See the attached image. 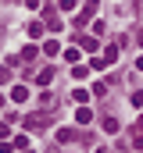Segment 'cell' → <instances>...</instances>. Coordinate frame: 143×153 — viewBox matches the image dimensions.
<instances>
[{"label": "cell", "instance_id": "obj_7", "mask_svg": "<svg viewBox=\"0 0 143 153\" xmlns=\"http://www.w3.org/2000/svg\"><path fill=\"white\" fill-rule=\"evenodd\" d=\"M50 78H54V71H50V68H43V71H39V75H36V82H39V85H47V82H50Z\"/></svg>", "mask_w": 143, "mask_h": 153}, {"label": "cell", "instance_id": "obj_15", "mask_svg": "<svg viewBox=\"0 0 143 153\" xmlns=\"http://www.w3.org/2000/svg\"><path fill=\"white\" fill-rule=\"evenodd\" d=\"M140 128H143V117H140Z\"/></svg>", "mask_w": 143, "mask_h": 153}, {"label": "cell", "instance_id": "obj_9", "mask_svg": "<svg viewBox=\"0 0 143 153\" xmlns=\"http://www.w3.org/2000/svg\"><path fill=\"white\" fill-rule=\"evenodd\" d=\"M104 132H118V117H104Z\"/></svg>", "mask_w": 143, "mask_h": 153}, {"label": "cell", "instance_id": "obj_10", "mask_svg": "<svg viewBox=\"0 0 143 153\" xmlns=\"http://www.w3.org/2000/svg\"><path fill=\"white\" fill-rule=\"evenodd\" d=\"M22 61H36V46H25L22 50Z\"/></svg>", "mask_w": 143, "mask_h": 153}, {"label": "cell", "instance_id": "obj_6", "mask_svg": "<svg viewBox=\"0 0 143 153\" xmlns=\"http://www.w3.org/2000/svg\"><path fill=\"white\" fill-rule=\"evenodd\" d=\"M72 135H75L72 128H57V143H72Z\"/></svg>", "mask_w": 143, "mask_h": 153}, {"label": "cell", "instance_id": "obj_11", "mask_svg": "<svg viewBox=\"0 0 143 153\" xmlns=\"http://www.w3.org/2000/svg\"><path fill=\"white\" fill-rule=\"evenodd\" d=\"M57 7L61 11H75V0H57Z\"/></svg>", "mask_w": 143, "mask_h": 153}, {"label": "cell", "instance_id": "obj_8", "mask_svg": "<svg viewBox=\"0 0 143 153\" xmlns=\"http://www.w3.org/2000/svg\"><path fill=\"white\" fill-rule=\"evenodd\" d=\"M29 36H32V39L43 36V22H32V25H29Z\"/></svg>", "mask_w": 143, "mask_h": 153}, {"label": "cell", "instance_id": "obj_5", "mask_svg": "<svg viewBox=\"0 0 143 153\" xmlns=\"http://www.w3.org/2000/svg\"><path fill=\"white\" fill-rule=\"evenodd\" d=\"M39 111H54V96H50V93L39 96Z\"/></svg>", "mask_w": 143, "mask_h": 153}, {"label": "cell", "instance_id": "obj_3", "mask_svg": "<svg viewBox=\"0 0 143 153\" xmlns=\"http://www.w3.org/2000/svg\"><path fill=\"white\" fill-rule=\"evenodd\" d=\"M11 100H14V103H25V100H29V89L14 85V89H11Z\"/></svg>", "mask_w": 143, "mask_h": 153}, {"label": "cell", "instance_id": "obj_12", "mask_svg": "<svg viewBox=\"0 0 143 153\" xmlns=\"http://www.w3.org/2000/svg\"><path fill=\"white\" fill-rule=\"evenodd\" d=\"M132 146H136V150H143V135H140V132L132 135Z\"/></svg>", "mask_w": 143, "mask_h": 153}, {"label": "cell", "instance_id": "obj_13", "mask_svg": "<svg viewBox=\"0 0 143 153\" xmlns=\"http://www.w3.org/2000/svg\"><path fill=\"white\" fill-rule=\"evenodd\" d=\"M25 4H29V7H39V4H43V0H25Z\"/></svg>", "mask_w": 143, "mask_h": 153}, {"label": "cell", "instance_id": "obj_1", "mask_svg": "<svg viewBox=\"0 0 143 153\" xmlns=\"http://www.w3.org/2000/svg\"><path fill=\"white\" fill-rule=\"evenodd\" d=\"M25 125H29V128H36V132H43V128L50 125V114H47V111H39V114H29V117H25Z\"/></svg>", "mask_w": 143, "mask_h": 153}, {"label": "cell", "instance_id": "obj_4", "mask_svg": "<svg viewBox=\"0 0 143 153\" xmlns=\"http://www.w3.org/2000/svg\"><path fill=\"white\" fill-rule=\"evenodd\" d=\"M90 107H79V111H75V121H79V125H90Z\"/></svg>", "mask_w": 143, "mask_h": 153}, {"label": "cell", "instance_id": "obj_14", "mask_svg": "<svg viewBox=\"0 0 143 153\" xmlns=\"http://www.w3.org/2000/svg\"><path fill=\"white\" fill-rule=\"evenodd\" d=\"M0 107H4V96H0Z\"/></svg>", "mask_w": 143, "mask_h": 153}, {"label": "cell", "instance_id": "obj_2", "mask_svg": "<svg viewBox=\"0 0 143 153\" xmlns=\"http://www.w3.org/2000/svg\"><path fill=\"white\" fill-rule=\"evenodd\" d=\"M93 14H97V0H90V4H86V7H82V14H79V18H75V25H86V22H90V18H93Z\"/></svg>", "mask_w": 143, "mask_h": 153}]
</instances>
